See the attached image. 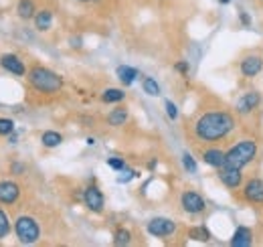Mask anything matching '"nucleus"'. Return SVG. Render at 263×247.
<instances>
[{
	"label": "nucleus",
	"instance_id": "a878e982",
	"mask_svg": "<svg viewBox=\"0 0 263 247\" xmlns=\"http://www.w3.org/2000/svg\"><path fill=\"white\" fill-rule=\"evenodd\" d=\"M12 132H14V120L0 118V136H10Z\"/></svg>",
	"mask_w": 263,
	"mask_h": 247
},
{
	"label": "nucleus",
	"instance_id": "7c9ffc66",
	"mask_svg": "<svg viewBox=\"0 0 263 247\" xmlns=\"http://www.w3.org/2000/svg\"><path fill=\"white\" fill-rule=\"evenodd\" d=\"M25 170H27V168H25L23 162H12V164H10V172H12V174H23Z\"/></svg>",
	"mask_w": 263,
	"mask_h": 247
},
{
	"label": "nucleus",
	"instance_id": "f3484780",
	"mask_svg": "<svg viewBox=\"0 0 263 247\" xmlns=\"http://www.w3.org/2000/svg\"><path fill=\"white\" fill-rule=\"evenodd\" d=\"M16 14H18V19H23V21L34 19L36 6H34L33 0H18V4H16Z\"/></svg>",
	"mask_w": 263,
	"mask_h": 247
},
{
	"label": "nucleus",
	"instance_id": "412c9836",
	"mask_svg": "<svg viewBox=\"0 0 263 247\" xmlns=\"http://www.w3.org/2000/svg\"><path fill=\"white\" fill-rule=\"evenodd\" d=\"M124 97H126V92L118 90V87H109V90H105L101 93V101L103 103H120Z\"/></svg>",
	"mask_w": 263,
	"mask_h": 247
},
{
	"label": "nucleus",
	"instance_id": "9d476101",
	"mask_svg": "<svg viewBox=\"0 0 263 247\" xmlns=\"http://www.w3.org/2000/svg\"><path fill=\"white\" fill-rule=\"evenodd\" d=\"M219 181L227 188H239L243 185V172H241V168L223 166V168H219Z\"/></svg>",
	"mask_w": 263,
	"mask_h": 247
},
{
	"label": "nucleus",
	"instance_id": "ddd939ff",
	"mask_svg": "<svg viewBox=\"0 0 263 247\" xmlns=\"http://www.w3.org/2000/svg\"><path fill=\"white\" fill-rule=\"evenodd\" d=\"M21 197V186L12 181H2L0 183V203L4 205H12L16 203Z\"/></svg>",
	"mask_w": 263,
	"mask_h": 247
},
{
	"label": "nucleus",
	"instance_id": "c756f323",
	"mask_svg": "<svg viewBox=\"0 0 263 247\" xmlns=\"http://www.w3.org/2000/svg\"><path fill=\"white\" fill-rule=\"evenodd\" d=\"M164 108H166V116H168L170 120H176V118H178V108H176V103H174V101L166 99Z\"/></svg>",
	"mask_w": 263,
	"mask_h": 247
},
{
	"label": "nucleus",
	"instance_id": "4468645a",
	"mask_svg": "<svg viewBox=\"0 0 263 247\" xmlns=\"http://www.w3.org/2000/svg\"><path fill=\"white\" fill-rule=\"evenodd\" d=\"M253 243V233H251V229L249 227H237L235 229V233H233V237H231V245L233 247H249Z\"/></svg>",
	"mask_w": 263,
	"mask_h": 247
},
{
	"label": "nucleus",
	"instance_id": "f257e3e1",
	"mask_svg": "<svg viewBox=\"0 0 263 247\" xmlns=\"http://www.w3.org/2000/svg\"><path fill=\"white\" fill-rule=\"evenodd\" d=\"M235 128V120L229 112H206L195 122V136L200 142H219L227 138Z\"/></svg>",
	"mask_w": 263,
	"mask_h": 247
},
{
	"label": "nucleus",
	"instance_id": "2f4dec72",
	"mask_svg": "<svg viewBox=\"0 0 263 247\" xmlns=\"http://www.w3.org/2000/svg\"><path fill=\"white\" fill-rule=\"evenodd\" d=\"M174 69H176L178 73H182V75H189V63L178 61V63H176V65H174Z\"/></svg>",
	"mask_w": 263,
	"mask_h": 247
},
{
	"label": "nucleus",
	"instance_id": "423d86ee",
	"mask_svg": "<svg viewBox=\"0 0 263 247\" xmlns=\"http://www.w3.org/2000/svg\"><path fill=\"white\" fill-rule=\"evenodd\" d=\"M180 205H182V211L189 213V215H198V213H202V211L206 209L204 199H202L198 192H195V190L182 192V195H180Z\"/></svg>",
	"mask_w": 263,
	"mask_h": 247
},
{
	"label": "nucleus",
	"instance_id": "1a4fd4ad",
	"mask_svg": "<svg viewBox=\"0 0 263 247\" xmlns=\"http://www.w3.org/2000/svg\"><path fill=\"white\" fill-rule=\"evenodd\" d=\"M239 69H241V75L243 77L253 79V77H257L263 71V57L261 55H247V57H243Z\"/></svg>",
	"mask_w": 263,
	"mask_h": 247
},
{
	"label": "nucleus",
	"instance_id": "72a5a7b5",
	"mask_svg": "<svg viewBox=\"0 0 263 247\" xmlns=\"http://www.w3.org/2000/svg\"><path fill=\"white\" fill-rule=\"evenodd\" d=\"M71 45L79 49V47H81V39H71Z\"/></svg>",
	"mask_w": 263,
	"mask_h": 247
},
{
	"label": "nucleus",
	"instance_id": "cd10ccee",
	"mask_svg": "<svg viewBox=\"0 0 263 247\" xmlns=\"http://www.w3.org/2000/svg\"><path fill=\"white\" fill-rule=\"evenodd\" d=\"M136 177H138L136 170H132V168H122L120 174H118V183H130L132 179H136Z\"/></svg>",
	"mask_w": 263,
	"mask_h": 247
},
{
	"label": "nucleus",
	"instance_id": "0eeeda50",
	"mask_svg": "<svg viewBox=\"0 0 263 247\" xmlns=\"http://www.w3.org/2000/svg\"><path fill=\"white\" fill-rule=\"evenodd\" d=\"M83 203H85V207H87L91 213H101V211H103V205H105L103 192H101L96 185H89L83 190Z\"/></svg>",
	"mask_w": 263,
	"mask_h": 247
},
{
	"label": "nucleus",
	"instance_id": "c85d7f7f",
	"mask_svg": "<svg viewBox=\"0 0 263 247\" xmlns=\"http://www.w3.org/2000/svg\"><path fill=\"white\" fill-rule=\"evenodd\" d=\"M107 166H109V168H114L116 172H120L122 168H126V162H124V158L111 156V158H107Z\"/></svg>",
	"mask_w": 263,
	"mask_h": 247
},
{
	"label": "nucleus",
	"instance_id": "c9c22d12",
	"mask_svg": "<svg viewBox=\"0 0 263 247\" xmlns=\"http://www.w3.org/2000/svg\"><path fill=\"white\" fill-rule=\"evenodd\" d=\"M79 2H91V0H79Z\"/></svg>",
	"mask_w": 263,
	"mask_h": 247
},
{
	"label": "nucleus",
	"instance_id": "6ab92c4d",
	"mask_svg": "<svg viewBox=\"0 0 263 247\" xmlns=\"http://www.w3.org/2000/svg\"><path fill=\"white\" fill-rule=\"evenodd\" d=\"M61 142H63V136L59 132H55V130H47V132L41 134V144L45 148H57Z\"/></svg>",
	"mask_w": 263,
	"mask_h": 247
},
{
	"label": "nucleus",
	"instance_id": "aec40b11",
	"mask_svg": "<svg viewBox=\"0 0 263 247\" xmlns=\"http://www.w3.org/2000/svg\"><path fill=\"white\" fill-rule=\"evenodd\" d=\"M126 122H128V110L126 108H116V110H111L107 114V123L114 126V128L124 126Z\"/></svg>",
	"mask_w": 263,
	"mask_h": 247
},
{
	"label": "nucleus",
	"instance_id": "473e14b6",
	"mask_svg": "<svg viewBox=\"0 0 263 247\" xmlns=\"http://www.w3.org/2000/svg\"><path fill=\"white\" fill-rule=\"evenodd\" d=\"M239 21H241L243 27H249V25H251V19H249V14H247L245 10H239Z\"/></svg>",
	"mask_w": 263,
	"mask_h": 247
},
{
	"label": "nucleus",
	"instance_id": "2eb2a0df",
	"mask_svg": "<svg viewBox=\"0 0 263 247\" xmlns=\"http://www.w3.org/2000/svg\"><path fill=\"white\" fill-rule=\"evenodd\" d=\"M202 160H204V164H209L213 168H223L225 166V152L221 148H206L202 152Z\"/></svg>",
	"mask_w": 263,
	"mask_h": 247
},
{
	"label": "nucleus",
	"instance_id": "20e7f679",
	"mask_svg": "<svg viewBox=\"0 0 263 247\" xmlns=\"http://www.w3.org/2000/svg\"><path fill=\"white\" fill-rule=\"evenodd\" d=\"M14 233H16V237L23 245H33L41 237V227L33 217L21 215L14 223Z\"/></svg>",
	"mask_w": 263,
	"mask_h": 247
},
{
	"label": "nucleus",
	"instance_id": "f8f14e48",
	"mask_svg": "<svg viewBox=\"0 0 263 247\" xmlns=\"http://www.w3.org/2000/svg\"><path fill=\"white\" fill-rule=\"evenodd\" d=\"M0 67L6 69V71H10L12 75H18V77L27 75V67H25L23 59H18V57L12 55V53H6V55L0 57Z\"/></svg>",
	"mask_w": 263,
	"mask_h": 247
},
{
	"label": "nucleus",
	"instance_id": "f704fd0d",
	"mask_svg": "<svg viewBox=\"0 0 263 247\" xmlns=\"http://www.w3.org/2000/svg\"><path fill=\"white\" fill-rule=\"evenodd\" d=\"M221 4H229V2H233V0H219Z\"/></svg>",
	"mask_w": 263,
	"mask_h": 247
},
{
	"label": "nucleus",
	"instance_id": "393cba45",
	"mask_svg": "<svg viewBox=\"0 0 263 247\" xmlns=\"http://www.w3.org/2000/svg\"><path fill=\"white\" fill-rule=\"evenodd\" d=\"M182 166H184V170H186V172L197 174L198 166H197V162H195V158L189 154V152H184V154H182Z\"/></svg>",
	"mask_w": 263,
	"mask_h": 247
},
{
	"label": "nucleus",
	"instance_id": "4be33fe9",
	"mask_svg": "<svg viewBox=\"0 0 263 247\" xmlns=\"http://www.w3.org/2000/svg\"><path fill=\"white\" fill-rule=\"evenodd\" d=\"M189 237L191 239H195V241H209L211 239V231L204 227V225H200V227H191L189 229Z\"/></svg>",
	"mask_w": 263,
	"mask_h": 247
},
{
	"label": "nucleus",
	"instance_id": "dca6fc26",
	"mask_svg": "<svg viewBox=\"0 0 263 247\" xmlns=\"http://www.w3.org/2000/svg\"><path fill=\"white\" fill-rule=\"evenodd\" d=\"M34 27L36 31L45 32L53 27V12L49 8H43V10H36L34 14Z\"/></svg>",
	"mask_w": 263,
	"mask_h": 247
},
{
	"label": "nucleus",
	"instance_id": "bb28decb",
	"mask_svg": "<svg viewBox=\"0 0 263 247\" xmlns=\"http://www.w3.org/2000/svg\"><path fill=\"white\" fill-rule=\"evenodd\" d=\"M8 233H10V221H8L6 213L0 209V239H4Z\"/></svg>",
	"mask_w": 263,
	"mask_h": 247
},
{
	"label": "nucleus",
	"instance_id": "5701e85b",
	"mask_svg": "<svg viewBox=\"0 0 263 247\" xmlns=\"http://www.w3.org/2000/svg\"><path fill=\"white\" fill-rule=\"evenodd\" d=\"M142 90L148 93V95H152V97H158V95H160V85H158V81L152 79V77H144Z\"/></svg>",
	"mask_w": 263,
	"mask_h": 247
},
{
	"label": "nucleus",
	"instance_id": "6e6552de",
	"mask_svg": "<svg viewBox=\"0 0 263 247\" xmlns=\"http://www.w3.org/2000/svg\"><path fill=\"white\" fill-rule=\"evenodd\" d=\"M243 197L251 205H263V181L261 179H249L243 186Z\"/></svg>",
	"mask_w": 263,
	"mask_h": 247
},
{
	"label": "nucleus",
	"instance_id": "a211bd4d",
	"mask_svg": "<svg viewBox=\"0 0 263 247\" xmlns=\"http://www.w3.org/2000/svg\"><path fill=\"white\" fill-rule=\"evenodd\" d=\"M116 73H118V79L124 83V85H132L136 79H138V69H134L130 65H120L118 69H116Z\"/></svg>",
	"mask_w": 263,
	"mask_h": 247
},
{
	"label": "nucleus",
	"instance_id": "7ed1b4c3",
	"mask_svg": "<svg viewBox=\"0 0 263 247\" xmlns=\"http://www.w3.org/2000/svg\"><path fill=\"white\" fill-rule=\"evenodd\" d=\"M27 77H29L31 85L41 93H57L63 87V77L47 67H33Z\"/></svg>",
	"mask_w": 263,
	"mask_h": 247
},
{
	"label": "nucleus",
	"instance_id": "b1692460",
	"mask_svg": "<svg viewBox=\"0 0 263 247\" xmlns=\"http://www.w3.org/2000/svg\"><path fill=\"white\" fill-rule=\"evenodd\" d=\"M130 241H132V233L128 229L122 227V229L116 231V235H114V243H116V245H128Z\"/></svg>",
	"mask_w": 263,
	"mask_h": 247
},
{
	"label": "nucleus",
	"instance_id": "9b49d317",
	"mask_svg": "<svg viewBox=\"0 0 263 247\" xmlns=\"http://www.w3.org/2000/svg\"><path fill=\"white\" fill-rule=\"evenodd\" d=\"M259 103H261V95L257 92H247L245 95H241L239 99H237V112L241 114V116H247V114H251L255 108H259Z\"/></svg>",
	"mask_w": 263,
	"mask_h": 247
},
{
	"label": "nucleus",
	"instance_id": "f03ea898",
	"mask_svg": "<svg viewBox=\"0 0 263 247\" xmlns=\"http://www.w3.org/2000/svg\"><path fill=\"white\" fill-rule=\"evenodd\" d=\"M257 156V144L255 140H241L235 146H231L225 152V166L231 168H245L247 164H251Z\"/></svg>",
	"mask_w": 263,
	"mask_h": 247
},
{
	"label": "nucleus",
	"instance_id": "39448f33",
	"mask_svg": "<svg viewBox=\"0 0 263 247\" xmlns=\"http://www.w3.org/2000/svg\"><path fill=\"white\" fill-rule=\"evenodd\" d=\"M146 231L152 237H170L176 231V223L172 219H166V217H154V219L148 221Z\"/></svg>",
	"mask_w": 263,
	"mask_h": 247
}]
</instances>
